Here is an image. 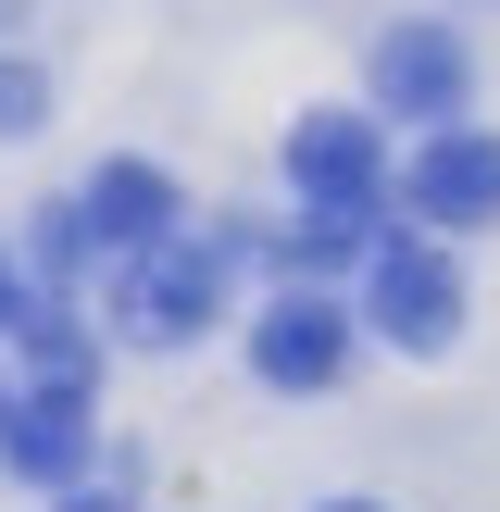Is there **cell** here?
<instances>
[{"mask_svg": "<svg viewBox=\"0 0 500 512\" xmlns=\"http://www.w3.org/2000/svg\"><path fill=\"white\" fill-rule=\"evenodd\" d=\"M350 338H363V325H350L325 288H288L263 325H250V363H263V388H338V375H350Z\"/></svg>", "mask_w": 500, "mask_h": 512, "instance_id": "5", "label": "cell"}, {"mask_svg": "<svg viewBox=\"0 0 500 512\" xmlns=\"http://www.w3.org/2000/svg\"><path fill=\"white\" fill-rule=\"evenodd\" d=\"M75 213H88V250H150V238H175V175L125 150V163L88 175V200H75Z\"/></svg>", "mask_w": 500, "mask_h": 512, "instance_id": "8", "label": "cell"}, {"mask_svg": "<svg viewBox=\"0 0 500 512\" xmlns=\"http://www.w3.org/2000/svg\"><path fill=\"white\" fill-rule=\"evenodd\" d=\"M200 325H213V250H175V238L125 250V275H113V338L125 350H188Z\"/></svg>", "mask_w": 500, "mask_h": 512, "instance_id": "1", "label": "cell"}, {"mask_svg": "<svg viewBox=\"0 0 500 512\" xmlns=\"http://www.w3.org/2000/svg\"><path fill=\"white\" fill-rule=\"evenodd\" d=\"M0 463H13L25 488H50V500H63L75 475H88V400H63V388H25L13 413H0Z\"/></svg>", "mask_w": 500, "mask_h": 512, "instance_id": "7", "label": "cell"}, {"mask_svg": "<svg viewBox=\"0 0 500 512\" xmlns=\"http://www.w3.org/2000/svg\"><path fill=\"white\" fill-rule=\"evenodd\" d=\"M400 213H425V225H500V138L425 125L413 175H400Z\"/></svg>", "mask_w": 500, "mask_h": 512, "instance_id": "4", "label": "cell"}, {"mask_svg": "<svg viewBox=\"0 0 500 512\" xmlns=\"http://www.w3.org/2000/svg\"><path fill=\"white\" fill-rule=\"evenodd\" d=\"M363 313L388 325L400 350H450V338H463V275H450L425 238H375V263H363Z\"/></svg>", "mask_w": 500, "mask_h": 512, "instance_id": "3", "label": "cell"}, {"mask_svg": "<svg viewBox=\"0 0 500 512\" xmlns=\"http://www.w3.org/2000/svg\"><path fill=\"white\" fill-rule=\"evenodd\" d=\"M288 188H300V213H375V188H388L375 113H300L288 125Z\"/></svg>", "mask_w": 500, "mask_h": 512, "instance_id": "2", "label": "cell"}, {"mask_svg": "<svg viewBox=\"0 0 500 512\" xmlns=\"http://www.w3.org/2000/svg\"><path fill=\"white\" fill-rule=\"evenodd\" d=\"M0 413H13V388H0Z\"/></svg>", "mask_w": 500, "mask_h": 512, "instance_id": "14", "label": "cell"}, {"mask_svg": "<svg viewBox=\"0 0 500 512\" xmlns=\"http://www.w3.org/2000/svg\"><path fill=\"white\" fill-rule=\"evenodd\" d=\"M25 125H50V88L25 63H0V138H25Z\"/></svg>", "mask_w": 500, "mask_h": 512, "instance_id": "10", "label": "cell"}, {"mask_svg": "<svg viewBox=\"0 0 500 512\" xmlns=\"http://www.w3.org/2000/svg\"><path fill=\"white\" fill-rule=\"evenodd\" d=\"M25 300H38V288H13V263H0V325H25Z\"/></svg>", "mask_w": 500, "mask_h": 512, "instance_id": "11", "label": "cell"}, {"mask_svg": "<svg viewBox=\"0 0 500 512\" xmlns=\"http://www.w3.org/2000/svg\"><path fill=\"white\" fill-rule=\"evenodd\" d=\"M88 375H100L88 325H63V300H25V388H63V400H88Z\"/></svg>", "mask_w": 500, "mask_h": 512, "instance_id": "9", "label": "cell"}, {"mask_svg": "<svg viewBox=\"0 0 500 512\" xmlns=\"http://www.w3.org/2000/svg\"><path fill=\"white\" fill-rule=\"evenodd\" d=\"M63 512H113V500H75V488H63Z\"/></svg>", "mask_w": 500, "mask_h": 512, "instance_id": "12", "label": "cell"}, {"mask_svg": "<svg viewBox=\"0 0 500 512\" xmlns=\"http://www.w3.org/2000/svg\"><path fill=\"white\" fill-rule=\"evenodd\" d=\"M325 512H375V500H325Z\"/></svg>", "mask_w": 500, "mask_h": 512, "instance_id": "13", "label": "cell"}, {"mask_svg": "<svg viewBox=\"0 0 500 512\" xmlns=\"http://www.w3.org/2000/svg\"><path fill=\"white\" fill-rule=\"evenodd\" d=\"M463 88H475V63H463V38H450V25H400V38L375 50V113L450 125V113H463Z\"/></svg>", "mask_w": 500, "mask_h": 512, "instance_id": "6", "label": "cell"}]
</instances>
